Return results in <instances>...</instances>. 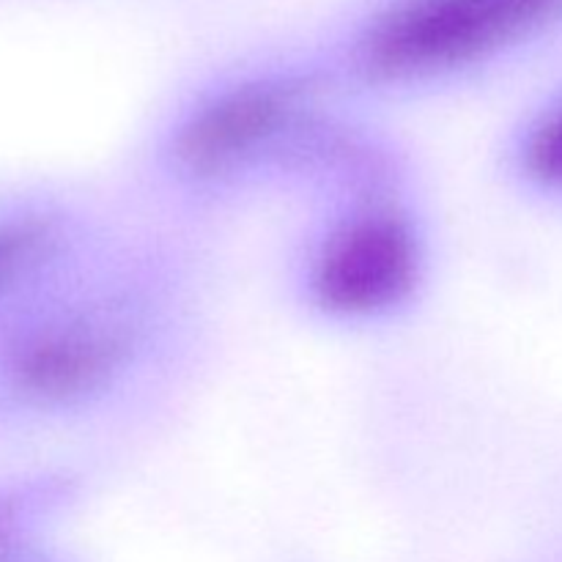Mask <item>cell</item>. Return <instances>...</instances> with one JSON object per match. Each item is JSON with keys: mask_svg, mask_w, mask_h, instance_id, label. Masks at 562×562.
Segmentation results:
<instances>
[{"mask_svg": "<svg viewBox=\"0 0 562 562\" xmlns=\"http://www.w3.org/2000/svg\"><path fill=\"white\" fill-rule=\"evenodd\" d=\"M562 20V0H409L379 22L362 60L384 80L439 75L497 55Z\"/></svg>", "mask_w": 562, "mask_h": 562, "instance_id": "obj_1", "label": "cell"}, {"mask_svg": "<svg viewBox=\"0 0 562 562\" xmlns=\"http://www.w3.org/2000/svg\"><path fill=\"white\" fill-rule=\"evenodd\" d=\"M420 274V247L406 220L368 212L340 225L313 263V294L340 316H376L401 305Z\"/></svg>", "mask_w": 562, "mask_h": 562, "instance_id": "obj_2", "label": "cell"}, {"mask_svg": "<svg viewBox=\"0 0 562 562\" xmlns=\"http://www.w3.org/2000/svg\"><path fill=\"white\" fill-rule=\"evenodd\" d=\"M289 88L252 86L201 110L179 137V157L192 173L217 176L250 162L291 124Z\"/></svg>", "mask_w": 562, "mask_h": 562, "instance_id": "obj_3", "label": "cell"}, {"mask_svg": "<svg viewBox=\"0 0 562 562\" xmlns=\"http://www.w3.org/2000/svg\"><path fill=\"white\" fill-rule=\"evenodd\" d=\"M121 340L97 324H60L38 329L16 349L11 376L22 393L66 401L99 387L115 371Z\"/></svg>", "mask_w": 562, "mask_h": 562, "instance_id": "obj_4", "label": "cell"}, {"mask_svg": "<svg viewBox=\"0 0 562 562\" xmlns=\"http://www.w3.org/2000/svg\"><path fill=\"white\" fill-rule=\"evenodd\" d=\"M55 234L47 223L14 217L0 223V296L20 285L53 250Z\"/></svg>", "mask_w": 562, "mask_h": 562, "instance_id": "obj_5", "label": "cell"}, {"mask_svg": "<svg viewBox=\"0 0 562 562\" xmlns=\"http://www.w3.org/2000/svg\"><path fill=\"white\" fill-rule=\"evenodd\" d=\"M525 165L532 179L562 192V102L532 130L525 148Z\"/></svg>", "mask_w": 562, "mask_h": 562, "instance_id": "obj_6", "label": "cell"}]
</instances>
